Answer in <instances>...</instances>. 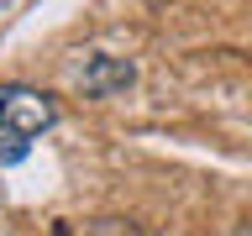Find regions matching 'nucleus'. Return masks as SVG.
I'll return each instance as SVG.
<instances>
[{
  "label": "nucleus",
  "mask_w": 252,
  "mask_h": 236,
  "mask_svg": "<svg viewBox=\"0 0 252 236\" xmlns=\"http://www.w3.org/2000/svg\"><path fill=\"white\" fill-rule=\"evenodd\" d=\"M58 100L47 89H32V84H0V137H42L58 126Z\"/></svg>",
  "instance_id": "nucleus-1"
},
{
  "label": "nucleus",
  "mask_w": 252,
  "mask_h": 236,
  "mask_svg": "<svg viewBox=\"0 0 252 236\" xmlns=\"http://www.w3.org/2000/svg\"><path fill=\"white\" fill-rule=\"evenodd\" d=\"M137 84V63L131 58H110V53H94L84 68H79V89L90 100H116Z\"/></svg>",
  "instance_id": "nucleus-2"
},
{
  "label": "nucleus",
  "mask_w": 252,
  "mask_h": 236,
  "mask_svg": "<svg viewBox=\"0 0 252 236\" xmlns=\"http://www.w3.org/2000/svg\"><path fill=\"white\" fill-rule=\"evenodd\" d=\"M27 152H32V137H0V168H16V163H27Z\"/></svg>",
  "instance_id": "nucleus-3"
},
{
  "label": "nucleus",
  "mask_w": 252,
  "mask_h": 236,
  "mask_svg": "<svg viewBox=\"0 0 252 236\" xmlns=\"http://www.w3.org/2000/svg\"><path fill=\"white\" fill-rule=\"evenodd\" d=\"M90 236H137V231H131V220H94Z\"/></svg>",
  "instance_id": "nucleus-4"
},
{
  "label": "nucleus",
  "mask_w": 252,
  "mask_h": 236,
  "mask_svg": "<svg viewBox=\"0 0 252 236\" xmlns=\"http://www.w3.org/2000/svg\"><path fill=\"white\" fill-rule=\"evenodd\" d=\"M236 236H252V220H247V226H242V231H236Z\"/></svg>",
  "instance_id": "nucleus-5"
}]
</instances>
